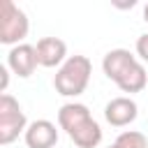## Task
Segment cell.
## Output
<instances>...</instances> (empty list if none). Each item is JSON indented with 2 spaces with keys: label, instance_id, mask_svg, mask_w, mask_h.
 <instances>
[{
  "label": "cell",
  "instance_id": "cell-6",
  "mask_svg": "<svg viewBox=\"0 0 148 148\" xmlns=\"http://www.w3.org/2000/svg\"><path fill=\"white\" fill-rule=\"evenodd\" d=\"M23 139H25L28 148H56V143H58V130H56V125L51 120L39 118V120H32L28 125Z\"/></svg>",
  "mask_w": 148,
  "mask_h": 148
},
{
  "label": "cell",
  "instance_id": "cell-7",
  "mask_svg": "<svg viewBox=\"0 0 148 148\" xmlns=\"http://www.w3.org/2000/svg\"><path fill=\"white\" fill-rule=\"evenodd\" d=\"M35 51H37V62L42 67H60L67 60V44L60 37H42Z\"/></svg>",
  "mask_w": 148,
  "mask_h": 148
},
{
  "label": "cell",
  "instance_id": "cell-8",
  "mask_svg": "<svg viewBox=\"0 0 148 148\" xmlns=\"http://www.w3.org/2000/svg\"><path fill=\"white\" fill-rule=\"evenodd\" d=\"M136 62H139V60H136L127 49H111V51L104 56V60H102V69H104L106 79H111L113 83H118V81L127 74V69L134 67Z\"/></svg>",
  "mask_w": 148,
  "mask_h": 148
},
{
  "label": "cell",
  "instance_id": "cell-3",
  "mask_svg": "<svg viewBox=\"0 0 148 148\" xmlns=\"http://www.w3.org/2000/svg\"><path fill=\"white\" fill-rule=\"evenodd\" d=\"M25 130H28V120L18 102L9 92L0 95V143L7 146L16 141L18 134H25Z\"/></svg>",
  "mask_w": 148,
  "mask_h": 148
},
{
  "label": "cell",
  "instance_id": "cell-14",
  "mask_svg": "<svg viewBox=\"0 0 148 148\" xmlns=\"http://www.w3.org/2000/svg\"><path fill=\"white\" fill-rule=\"evenodd\" d=\"M7 83H9V67H0V92H7Z\"/></svg>",
  "mask_w": 148,
  "mask_h": 148
},
{
  "label": "cell",
  "instance_id": "cell-2",
  "mask_svg": "<svg viewBox=\"0 0 148 148\" xmlns=\"http://www.w3.org/2000/svg\"><path fill=\"white\" fill-rule=\"evenodd\" d=\"M28 30H30L28 14L12 0H2L0 2V42L14 44V46L23 44V39L28 37Z\"/></svg>",
  "mask_w": 148,
  "mask_h": 148
},
{
  "label": "cell",
  "instance_id": "cell-4",
  "mask_svg": "<svg viewBox=\"0 0 148 148\" xmlns=\"http://www.w3.org/2000/svg\"><path fill=\"white\" fill-rule=\"evenodd\" d=\"M139 116V106L132 97H113L104 106V118L113 127H127Z\"/></svg>",
  "mask_w": 148,
  "mask_h": 148
},
{
  "label": "cell",
  "instance_id": "cell-12",
  "mask_svg": "<svg viewBox=\"0 0 148 148\" xmlns=\"http://www.w3.org/2000/svg\"><path fill=\"white\" fill-rule=\"evenodd\" d=\"M113 146L116 148H148V139H146V134H141L136 130H125L116 136Z\"/></svg>",
  "mask_w": 148,
  "mask_h": 148
},
{
  "label": "cell",
  "instance_id": "cell-1",
  "mask_svg": "<svg viewBox=\"0 0 148 148\" xmlns=\"http://www.w3.org/2000/svg\"><path fill=\"white\" fill-rule=\"evenodd\" d=\"M92 74V62L86 56H69L53 76V88L62 97H79L86 92Z\"/></svg>",
  "mask_w": 148,
  "mask_h": 148
},
{
  "label": "cell",
  "instance_id": "cell-5",
  "mask_svg": "<svg viewBox=\"0 0 148 148\" xmlns=\"http://www.w3.org/2000/svg\"><path fill=\"white\" fill-rule=\"evenodd\" d=\"M37 65H39L37 62V51L30 44H16L7 53V67L21 79H28L37 69Z\"/></svg>",
  "mask_w": 148,
  "mask_h": 148
},
{
  "label": "cell",
  "instance_id": "cell-16",
  "mask_svg": "<svg viewBox=\"0 0 148 148\" xmlns=\"http://www.w3.org/2000/svg\"><path fill=\"white\" fill-rule=\"evenodd\" d=\"M109 148H116V146H109Z\"/></svg>",
  "mask_w": 148,
  "mask_h": 148
},
{
  "label": "cell",
  "instance_id": "cell-10",
  "mask_svg": "<svg viewBox=\"0 0 148 148\" xmlns=\"http://www.w3.org/2000/svg\"><path fill=\"white\" fill-rule=\"evenodd\" d=\"M69 139L74 141V146L79 148H95L102 141V127L95 118H88L86 123H81L74 132H69Z\"/></svg>",
  "mask_w": 148,
  "mask_h": 148
},
{
  "label": "cell",
  "instance_id": "cell-11",
  "mask_svg": "<svg viewBox=\"0 0 148 148\" xmlns=\"http://www.w3.org/2000/svg\"><path fill=\"white\" fill-rule=\"evenodd\" d=\"M123 92H141L146 86H148V74H146V67H143V62H136L134 67H130L127 69V74L116 83Z\"/></svg>",
  "mask_w": 148,
  "mask_h": 148
},
{
  "label": "cell",
  "instance_id": "cell-13",
  "mask_svg": "<svg viewBox=\"0 0 148 148\" xmlns=\"http://www.w3.org/2000/svg\"><path fill=\"white\" fill-rule=\"evenodd\" d=\"M136 56L148 65V32H143V35L136 37Z\"/></svg>",
  "mask_w": 148,
  "mask_h": 148
},
{
  "label": "cell",
  "instance_id": "cell-9",
  "mask_svg": "<svg viewBox=\"0 0 148 148\" xmlns=\"http://www.w3.org/2000/svg\"><path fill=\"white\" fill-rule=\"evenodd\" d=\"M88 118H92V116H90L88 106L81 104V102H67V104H62L60 111H58V125H60V130H65L67 134L74 132V130H76L81 123H86Z\"/></svg>",
  "mask_w": 148,
  "mask_h": 148
},
{
  "label": "cell",
  "instance_id": "cell-15",
  "mask_svg": "<svg viewBox=\"0 0 148 148\" xmlns=\"http://www.w3.org/2000/svg\"><path fill=\"white\" fill-rule=\"evenodd\" d=\"M143 21H146V23H148V5H146V7H143Z\"/></svg>",
  "mask_w": 148,
  "mask_h": 148
}]
</instances>
